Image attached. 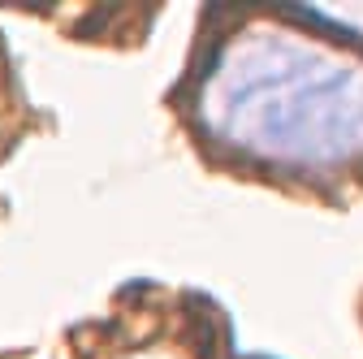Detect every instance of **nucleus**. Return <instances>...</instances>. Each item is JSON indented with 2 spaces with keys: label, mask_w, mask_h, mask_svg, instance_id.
I'll list each match as a JSON object with an SVG mask.
<instances>
[{
  "label": "nucleus",
  "mask_w": 363,
  "mask_h": 359,
  "mask_svg": "<svg viewBox=\"0 0 363 359\" xmlns=\"http://www.w3.org/2000/svg\"><path fill=\"white\" fill-rule=\"evenodd\" d=\"M199 139L238 165L311 187L363 173V61L329 35L247 26L225 35L212 65L191 74Z\"/></svg>",
  "instance_id": "nucleus-1"
}]
</instances>
